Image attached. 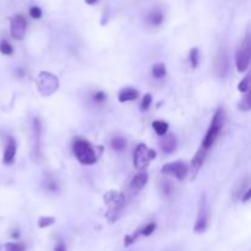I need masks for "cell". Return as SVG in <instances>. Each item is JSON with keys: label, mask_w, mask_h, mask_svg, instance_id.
<instances>
[{"label": "cell", "mask_w": 251, "mask_h": 251, "mask_svg": "<svg viewBox=\"0 0 251 251\" xmlns=\"http://www.w3.org/2000/svg\"><path fill=\"white\" fill-rule=\"evenodd\" d=\"M36 85L39 93L42 96L48 97L59 88V80L55 75L50 74V72L41 71L36 79Z\"/></svg>", "instance_id": "cell-3"}, {"label": "cell", "mask_w": 251, "mask_h": 251, "mask_svg": "<svg viewBox=\"0 0 251 251\" xmlns=\"http://www.w3.org/2000/svg\"><path fill=\"white\" fill-rule=\"evenodd\" d=\"M163 192L166 195L172 194V185H170L169 183H164L163 184Z\"/></svg>", "instance_id": "cell-32"}, {"label": "cell", "mask_w": 251, "mask_h": 251, "mask_svg": "<svg viewBox=\"0 0 251 251\" xmlns=\"http://www.w3.org/2000/svg\"><path fill=\"white\" fill-rule=\"evenodd\" d=\"M235 63L239 72L246 71L249 67V64H250V39L249 37H246L244 44L236 51Z\"/></svg>", "instance_id": "cell-5"}, {"label": "cell", "mask_w": 251, "mask_h": 251, "mask_svg": "<svg viewBox=\"0 0 251 251\" xmlns=\"http://www.w3.org/2000/svg\"><path fill=\"white\" fill-rule=\"evenodd\" d=\"M105 202L108 205V212L110 215H116V213L120 212L121 208L124 207V203H125V196H124L121 192L112 191L108 192L104 198Z\"/></svg>", "instance_id": "cell-7"}, {"label": "cell", "mask_w": 251, "mask_h": 251, "mask_svg": "<svg viewBox=\"0 0 251 251\" xmlns=\"http://www.w3.org/2000/svg\"><path fill=\"white\" fill-rule=\"evenodd\" d=\"M53 223H55V218L54 217H41L37 222L39 228H47V227L51 226Z\"/></svg>", "instance_id": "cell-23"}, {"label": "cell", "mask_w": 251, "mask_h": 251, "mask_svg": "<svg viewBox=\"0 0 251 251\" xmlns=\"http://www.w3.org/2000/svg\"><path fill=\"white\" fill-rule=\"evenodd\" d=\"M208 222V210H207V202H206V195H202L200 200V205H199V213L198 218H196V223H195L194 231L196 233H203L207 228Z\"/></svg>", "instance_id": "cell-6"}, {"label": "cell", "mask_w": 251, "mask_h": 251, "mask_svg": "<svg viewBox=\"0 0 251 251\" xmlns=\"http://www.w3.org/2000/svg\"><path fill=\"white\" fill-rule=\"evenodd\" d=\"M163 20H164V16L159 10L152 11V13L149 15V17H147V21H149L150 25L152 26H159L162 22H163Z\"/></svg>", "instance_id": "cell-17"}, {"label": "cell", "mask_w": 251, "mask_h": 251, "mask_svg": "<svg viewBox=\"0 0 251 251\" xmlns=\"http://www.w3.org/2000/svg\"><path fill=\"white\" fill-rule=\"evenodd\" d=\"M13 236H14V238H15V236H16V238H17V236H18V232H15V233L13 234Z\"/></svg>", "instance_id": "cell-36"}, {"label": "cell", "mask_w": 251, "mask_h": 251, "mask_svg": "<svg viewBox=\"0 0 251 251\" xmlns=\"http://www.w3.org/2000/svg\"><path fill=\"white\" fill-rule=\"evenodd\" d=\"M16 154V141L13 137H9V141L6 144L5 150H4V157L3 162L5 164H11L15 159Z\"/></svg>", "instance_id": "cell-13"}, {"label": "cell", "mask_w": 251, "mask_h": 251, "mask_svg": "<svg viewBox=\"0 0 251 251\" xmlns=\"http://www.w3.org/2000/svg\"><path fill=\"white\" fill-rule=\"evenodd\" d=\"M93 100L96 103H103L105 100V93L104 92H97L93 96Z\"/></svg>", "instance_id": "cell-31"}, {"label": "cell", "mask_w": 251, "mask_h": 251, "mask_svg": "<svg viewBox=\"0 0 251 251\" xmlns=\"http://www.w3.org/2000/svg\"><path fill=\"white\" fill-rule=\"evenodd\" d=\"M166 67L164 64H154L152 67V75H153L156 79H162V77L166 76Z\"/></svg>", "instance_id": "cell-20"}, {"label": "cell", "mask_w": 251, "mask_h": 251, "mask_svg": "<svg viewBox=\"0 0 251 251\" xmlns=\"http://www.w3.org/2000/svg\"><path fill=\"white\" fill-rule=\"evenodd\" d=\"M30 15H31L32 18H41L42 17V10L38 8V6H33V8L30 9Z\"/></svg>", "instance_id": "cell-30"}, {"label": "cell", "mask_w": 251, "mask_h": 251, "mask_svg": "<svg viewBox=\"0 0 251 251\" xmlns=\"http://www.w3.org/2000/svg\"><path fill=\"white\" fill-rule=\"evenodd\" d=\"M239 108H240L241 110H244V112H248V110L251 109L250 95H246L245 97H244V100L240 102V105H239Z\"/></svg>", "instance_id": "cell-27"}, {"label": "cell", "mask_w": 251, "mask_h": 251, "mask_svg": "<svg viewBox=\"0 0 251 251\" xmlns=\"http://www.w3.org/2000/svg\"><path fill=\"white\" fill-rule=\"evenodd\" d=\"M152 126H153V129H154V131L157 133V135H159V136L166 135L167 131H168V128H169L168 123H166V121H163V120H154L153 123H152Z\"/></svg>", "instance_id": "cell-18"}, {"label": "cell", "mask_w": 251, "mask_h": 251, "mask_svg": "<svg viewBox=\"0 0 251 251\" xmlns=\"http://www.w3.org/2000/svg\"><path fill=\"white\" fill-rule=\"evenodd\" d=\"M151 103H152V97H151V95L147 93V95L144 96V100H142V102H141V110L149 109L150 105H151Z\"/></svg>", "instance_id": "cell-29"}, {"label": "cell", "mask_w": 251, "mask_h": 251, "mask_svg": "<svg viewBox=\"0 0 251 251\" xmlns=\"http://www.w3.org/2000/svg\"><path fill=\"white\" fill-rule=\"evenodd\" d=\"M10 32L13 38L21 41L26 33V21L21 15H16L10 21Z\"/></svg>", "instance_id": "cell-9"}, {"label": "cell", "mask_w": 251, "mask_h": 251, "mask_svg": "<svg viewBox=\"0 0 251 251\" xmlns=\"http://www.w3.org/2000/svg\"><path fill=\"white\" fill-rule=\"evenodd\" d=\"M140 235H141V232L140 231H137L136 233L131 234V235H126L125 236V246H129V245H131V244L135 243Z\"/></svg>", "instance_id": "cell-28"}, {"label": "cell", "mask_w": 251, "mask_h": 251, "mask_svg": "<svg viewBox=\"0 0 251 251\" xmlns=\"http://www.w3.org/2000/svg\"><path fill=\"white\" fill-rule=\"evenodd\" d=\"M26 245L23 243H8L5 245V251H25Z\"/></svg>", "instance_id": "cell-21"}, {"label": "cell", "mask_w": 251, "mask_h": 251, "mask_svg": "<svg viewBox=\"0 0 251 251\" xmlns=\"http://www.w3.org/2000/svg\"><path fill=\"white\" fill-rule=\"evenodd\" d=\"M138 97V92L134 88H125V90L121 91L119 93V102L124 103V102H130V100H136Z\"/></svg>", "instance_id": "cell-16"}, {"label": "cell", "mask_w": 251, "mask_h": 251, "mask_svg": "<svg viewBox=\"0 0 251 251\" xmlns=\"http://www.w3.org/2000/svg\"><path fill=\"white\" fill-rule=\"evenodd\" d=\"M110 146H112V149H113L114 151L120 152L126 147V141L123 137H114L113 140L110 141Z\"/></svg>", "instance_id": "cell-19"}, {"label": "cell", "mask_w": 251, "mask_h": 251, "mask_svg": "<svg viewBox=\"0 0 251 251\" xmlns=\"http://www.w3.org/2000/svg\"><path fill=\"white\" fill-rule=\"evenodd\" d=\"M162 173H164V174H173L177 179L183 180L187 174V166L183 161L173 162V163L166 164L162 168Z\"/></svg>", "instance_id": "cell-8"}, {"label": "cell", "mask_w": 251, "mask_h": 251, "mask_svg": "<svg viewBox=\"0 0 251 251\" xmlns=\"http://www.w3.org/2000/svg\"><path fill=\"white\" fill-rule=\"evenodd\" d=\"M153 158H156V152L153 150L147 149L145 144L138 145L134 152V164L137 170H142L146 168L149 162Z\"/></svg>", "instance_id": "cell-4"}, {"label": "cell", "mask_w": 251, "mask_h": 251, "mask_svg": "<svg viewBox=\"0 0 251 251\" xmlns=\"http://www.w3.org/2000/svg\"><path fill=\"white\" fill-rule=\"evenodd\" d=\"M54 251H67V246H65V243H63V241H59V243L55 245V248H54Z\"/></svg>", "instance_id": "cell-33"}, {"label": "cell", "mask_w": 251, "mask_h": 251, "mask_svg": "<svg viewBox=\"0 0 251 251\" xmlns=\"http://www.w3.org/2000/svg\"><path fill=\"white\" fill-rule=\"evenodd\" d=\"M205 158H206V150L201 147V149L196 152L195 157L192 158L191 163H190V174H191V179H195L196 175L199 174L201 167H202L203 162H205Z\"/></svg>", "instance_id": "cell-12"}, {"label": "cell", "mask_w": 251, "mask_h": 251, "mask_svg": "<svg viewBox=\"0 0 251 251\" xmlns=\"http://www.w3.org/2000/svg\"><path fill=\"white\" fill-rule=\"evenodd\" d=\"M154 231H156V223L152 222V223H149L147 226H145L140 232H141V235L150 236Z\"/></svg>", "instance_id": "cell-25"}, {"label": "cell", "mask_w": 251, "mask_h": 251, "mask_svg": "<svg viewBox=\"0 0 251 251\" xmlns=\"http://www.w3.org/2000/svg\"><path fill=\"white\" fill-rule=\"evenodd\" d=\"M223 125H224V112H223L222 108L217 110L213 116L212 121H211V125L208 128L207 134H206L205 138L202 141V149H205L207 151L210 147H212V145L215 144L216 138L219 135L220 130H222Z\"/></svg>", "instance_id": "cell-1"}, {"label": "cell", "mask_w": 251, "mask_h": 251, "mask_svg": "<svg viewBox=\"0 0 251 251\" xmlns=\"http://www.w3.org/2000/svg\"><path fill=\"white\" fill-rule=\"evenodd\" d=\"M85 1L88 4V5H95V4L97 3L98 0H85Z\"/></svg>", "instance_id": "cell-35"}, {"label": "cell", "mask_w": 251, "mask_h": 251, "mask_svg": "<svg viewBox=\"0 0 251 251\" xmlns=\"http://www.w3.org/2000/svg\"><path fill=\"white\" fill-rule=\"evenodd\" d=\"M72 150H74L75 156L79 159L80 163L91 166V164H95L96 161H97L96 152L93 150L92 145L88 141H86V140H76L74 142Z\"/></svg>", "instance_id": "cell-2"}, {"label": "cell", "mask_w": 251, "mask_h": 251, "mask_svg": "<svg viewBox=\"0 0 251 251\" xmlns=\"http://www.w3.org/2000/svg\"><path fill=\"white\" fill-rule=\"evenodd\" d=\"M147 180H149V175L146 172H140L138 174H136L134 177V179L131 180V189L133 190H141L145 185L147 184Z\"/></svg>", "instance_id": "cell-15"}, {"label": "cell", "mask_w": 251, "mask_h": 251, "mask_svg": "<svg viewBox=\"0 0 251 251\" xmlns=\"http://www.w3.org/2000/svg\"><path fill=\"white\" fill-rule=\"evenodd\" d=\"M199 49L198 48H192L190 50V55H189V59H190V64H191L192 67H196L199 64Z\"/></svg>", "instance_id": "cell-22"}, {"label": "cell", "mask_w": 251, "mask_h": 251, "mask_svg": "<svg viewBox=\"0 0 251 251\" xmlns=\"http://www.w3.org/2000/svg\"><path fill=\"white\" fill-rule=\"evenodd\" d=\"M0 53L4 54V55H10L13 54V47L9 43L8 41H1L0 42Z\"/></svg>", "instance_id": "cell-24"}, {"label": "cell", "mask_w": 251, "mask_h": 251, "mask_svg": "<svg viewBox=\"0 0 251 251\" xmlns=\"http://www.w3.org/2000/svg\"><path fill=\"white\" fill-rule=\"evenodd\" d=\"M41 121L37 118H33L32 119V147H33L34 156H38L39 154V149H41Z\"/></svg>", "instance_id": "cell-11"}, {"label": "cell", "mask_w": 251, "mask_h": 251, "mask_svg": "<svg viewBox=\"0 0 251 251\" xmlns=\"http://www.w3.org/2000/svg\"><path fill=\"white\" fill-rule=\"evenodd\" d=\"M177 147V138L173 135H163V140L161 141V149L164 153H172Z\"/></svg>", "instance_id": "cell-14"}, {"label": "cell", "mask_w": 251, "mask_h": 251, "mask_svg": "<svg viewBox=\"0 0 251 251\" xmlns=\"http://www.w3.org/2000/svg\"><path fill=\"white\" fill-rule=\"evenodd\" d=\"M244 196L243 198H241V201H243V202H248L249 201V199H250V196H251V190L250 189H246V191L244 192Z\"/></svg>", "instance_id": "cell-34"}, {"label": "cell", "mask_w": 251, "mask_h": 251, "mask_svg": "<svg viewBox=\"0 0 251 251\" xmlns=\"http://www.w3.org/2000/svg\"><path fill=\"white\" fill-rule=\"evenodd\" d=\"M249 88H250V76H246L245 79L241 80V82L239 84L238 90L240 91L241 93H245V92H248Z\"/></svg>", "instance_id": "cell-26"}, {"label": "cell", "mask_w": 251, "mask_h": 251, "mask_svg": "<svg viewBox=\"0 0 251 251\" xmlns=\"http://www.w3.org/2000/svg\"><path fill=\"white\" fill-rule=\"evenodd\" d=\"M213 70H215V74L218 77H224L228 72V58H227L224 49H219V51L216 55Z\"/></svg>", "instance_id": "cell-10"}]
</instances>
